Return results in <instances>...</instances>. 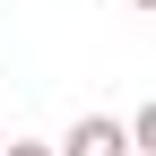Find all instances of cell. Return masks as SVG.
<instances>
[{
	"instance_id": "obj_1",
	"label": "cell",
	"mask_w": 156,
	"mask_h": 156,
	"mask_svg": "<svg viewBox=\"0 0 156 156\" xmlns=\"http://www.w3.org/2000/svg\"><path fill=\"white\" fill-rule=\"evenodd\" d=\"M52 156H130V139H122V122H113V113H78L69 139L52 147Z\"/></svg>"
},
{
	"instance_id": "obj_2",
	"label": "cell",
	"mask_w": 156,
	"mask_h": 156,
	"mask_svg": "<svg viewBox=\"0 0 156 156\" xmlns=\"http://www.w3.org/2000/svg\"><path fill=\"white\" fill-rule=\"evenodd\" d=\"M0 156H52V147H44V139H9Z\"/></svg>"
},
{
	"instance_id": "obj_3",
	"label": "cell",
	"mask_w": 156,
	"mask_h": 156,
	"mask_svg": "<svg viewBox=\"0 0 156 156\" xmlns=\"http://www.w3.org/2000/svg\"><path fill=\"white\" fill-rule=\"evenodd\" d=\"M130 9H156V0H130Z\"/></svg>"
},
{
	"instance_id": "obj_4",
	"label": "cell",
	"mask_w": 156,
	"mask_h": 156,
	"mask_svg": "<svg viewBox=\"0 0 156 156\" xmlns=\"http://www.w3.org/2000/svg\"><path fill=\"white\" fill-rule=\"evenodd\" d=\"M0 147H9V130H0Z\"/></svg>"
}]
</instances>
